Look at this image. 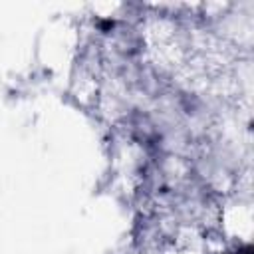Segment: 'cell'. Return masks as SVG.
Segmentation results:
<instances>
[{
  "mask_svg": "<svg viewBox=\"0 0 254 254\" xmlns=\"http://www.w3.org/2000/svg\"><path fill=\"white\" fill-rule=\"evenodd\" d=\"M248 252H250V250H248V248H246V254H248Z\"/></svg>",
  "mask_w": 254,
  "mask_h": 254,
  "instance_id": "6da1fadb",
  "label": "cell"
}]
</instances>
